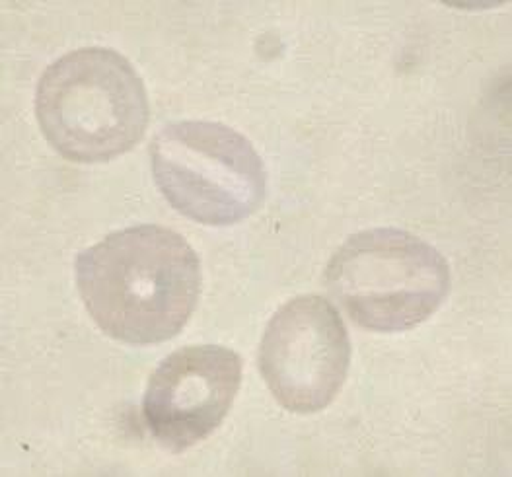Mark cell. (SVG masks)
Segmentation results:
<instances>
[{"instance_id":"5","label":"cell","mask_w":512,"mask_h":477,"mask_svg":"<svg viewBox=\"0 0 512 477\" xmlns=\"http://www.w3.org/2000/svg\"><path fill=\"white\" fill-rule=\"evenodd\" d=\"M259 372L285 409H326L345 384L351 363L347 328L330 300L296 296L269 320L259 345Z\"/></svg>"},{"instance_id":"2","label":"cell","mask_w":512,"mask_h":477,"mask_svg":"<svg viewBox=\"0 0 512 477\" xmlns=\"http://www.w3.org/2000/svg\"><path fill=\"white\" fill-rule=\"evenodd\" d=\"M36 115L47 143L78 164H100L137 147L148 96L133 65L108 47L76 49L41 74Z\"/></svg>"},{"instance_id":"6","label":"cell","mask_w":512,"mask_h":477,"mask_svg":"<svg viewBox=\"0 0 512 477\" xmlns=\"http://www.w3.org/2000/svg\"><path fill=\"white\" fill-rule=\"evenodd\" d=\"M242 384V359L222 345H189L148 380L143 419L152 439L180 454L217 431Z\"/></svg>"},{"instance_id":"1","label":"cell","mask_w":512,"mask_h":477,"mask_svg":"<svg viewBox=\"0 0 512 477\" xmlns=\"http://www.w3.org/2000/svg\"><path fill=\"white\" fill-rule=\"evenodd\" d=\"M80 298L111 339L158 345L189 322L201 294V263L187 240L160 224L111 232L74 263Z\"/></svg>"},{"instance_id":"3","label":"cell","mask_w":512,"mask_h":477,"mask_svg":"<svg viewBox=\"0 0 512 477\" xmlns=\"http://www.w3.org/2000/svg\"><path fill=\"white\" fill-rule=\"evenodd\" d=\"M324 283L359 328L396 333L439 310L450 291V267L437 248L411 232L370 228L333 254Z\"/></svg>"},{"instance_id":"4","label":"cell","mask_w":512,"mask_h":477,"mask_svg":"<svg viewBox=\"0 0 512 477\" xmlns=\"http://www.w3.org/2000/svg\"><path fill=\"white\" fill-rule=\"evenodd\" d=\"M152 176L183 217L207 226L246 221L267 193V172L254 145L213 121L162 127L150 145Z\"/></svg>"}]
</instances>
